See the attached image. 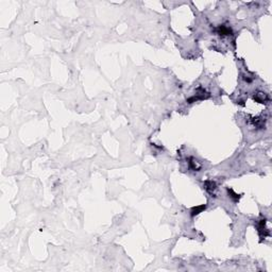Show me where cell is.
<instances>
[{
    "mask_svg": "<svg viewBox=\"0 0 272 272\" xmlns=\"http://www.w3.org/2000/svg\"><path fill=\"white\" fill-rule=\"evenodd\" d=\"M266 223H267V220L266 219H263L259 221L258 223V233H259V236H260V238H266V237H269V236L271 235L270 234V231L266 227Z\"/></svg>",
    "mask_w": 272,
    "mask_h": 272,
    "instance_id": "obj_1",
    "label": "cell"
},
{
    "mask_svg": "<svg viewBox=\"0 0 272 272\" xmlns=\"http://www.w3.org/2000/svg\"><path fill=\"white\" fill-rule=\"evenodd\" d=\"M206 98H208V94L203 90V88H199L197 91V94H196L194 97L188 99V102L192 103V102H196V101H198V100H203V99H206Z\"/></svg>",
    "mask_w": 272,
    "mask_h": 272,
    "instance_id": "obj_2",
    "label": "cell"
},
{
    "mask_svg": "<svg viewBox=\"0 0 272 272\" xmlns=\"http://www.w3.org/2000/svg\"><path fill=\"white\" fill-rule=\"evenodd\" d=\"M217 32H218V34L221 35V36L232 35V30H231V28H228L227 26H219L217 28Z\"/></svg>",
    "mask_w": 272,
    "mask_h": 272,
    "instance_id": "obj_3",
    "label": "cell"
},
{
    "mask_svg": "<svg viewBox=\"0 0 272 272\" xmlns=\"http://www.w3.org/2000/svg\"><path fill=\"white\" fill-rule=\"evenodd\" d=\"M188 165H189V168L191 170H194V171H199V170L201 169L200 163L198 162L196 159H194V157H190L189 162H188Z\"/></svg>",
    "mask_w": 272,
    "mask_h": 272,
    "instance_id": "obj_4",
    "label": "cell"
},
{
    "mask_svg": "<svg viewBox=\"0 0 272 272\" xmlns=\"http://www.w3.org/2000/svg\"><path fill=\"white\" fill-rule=\"evenodd\" d=\"M205 189L207 190L210 194H213L216 189H217V186H216V183L213 181H206L205 182Z\"/></svg>",
    "mask_w": 272,
    "mask_h": 272,
    "instance_id": "obj_5",
    "label": "cell"
},
{
    "mask_svg": "<svg viewBox=\"0 0 272 272\" xmlns=\"http://www.w3.org/2000/svg\"><path fill=\"white\" fill-rule=\"evenodd\" d=\"M254 100H256L259 103H264V102H266L267 100H269V98H268V96H267L266 94L258 93V94H256V95L254 96Z\"/></svg>",
    "mask_w": 272,
    "mask_h": 272,
    "instance_id": "obj_6",
    "label": "cell"
},
{
    "mask_svg": "<svg viewBox=\"0 0 272 272\" xmlns=\"http://www.w3.org/2000/svg\"><path fill=\"white\" fill-rule=\"evenodd\" d=\"M206 208V205H200V206H197V207H194L191 210V212H190V215L194 217V216L196 215H199L200 213H202L203 210Z\"/></svg>",
    "mask_w": 272,
    "mask_h": 272,
    "instance_id": "obj_7",
    "label": "cell"
},
{
    "mask_svg": "<svg viewBox=\"0 0 272 272\" xmlns=\"http://www.w3.org/2000/svg\"><path fill=\"white\" fill-rule=\"evenodd\" d=\"M228 195H231V198H232V199L235 201V202H237V201L239 200L240 195L235 194V192L233 191V189H228Z\"/></svg>",
    "mask_w": 272,
    "mask_h": 272,
    "instance_id": "obj_8",
    "label": "cell"
}]
</instances>
